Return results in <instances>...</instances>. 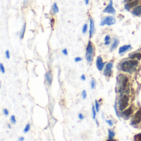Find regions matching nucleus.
Masks as SVG:
<instances>
[{
    "label": "nucleus",
    "instance_id": "1a4fd4ad",
    "mask_svg": "<svg viewBox=\"0 0 141 141\" xmlns=\"http://www.w3.org/2000/svg\"><path fill=\"white\" fill-rule=\"evenodd\" d=\"M96 64H97V68L99 71H102L104 69V66H105V63L103 62V59L101 56H98L97 58V61H96Z\"/></svg>",
    "mask_w": 141,
    "mask_h": 141
},
{
    "label": "nucleus",
    "instance_id": "c9c22d12",
    "mask_svg": "<svg viewBox=\"0 0 141 141\" xmlns=\"http://www.w3.org/2000/svg\"><path fill=\"white\" fill-rule=\"evenodd\" d=\"M4 115H8V113H9V112H8V111L7 109H4Z\"/></svg>",
    "mask_w": 141,
    "mask_h": 141
},
{
    "label": "nucleus",
    "instance_id": "473e14b6",
    "mask_svg": "<svg viewBox=\"0 0 141 141\" xmlns=\"http://www.w3.org/2000/svg\"><path fill=\"white\" fill-rule=\"evenodd\" d=\"M81 60H82V58L81 57H76L74 59V61L76 62V63H78V62H80Z\"/></svg>",
    "mask_w": 141,
    "mask_h": 141
},
{
    "label": "nucleus",
    "instance_id": "ea45409f",
    "mask_svg": "<svg viewBox=\"0 0 141 141\" xmlns=\"http://www.w3.org/2000/svg\"><path fill=\"white\" fill-rule=\"evenodd\" d=\"M84 1H85V4H86V5H87V4H88L89 0H84Z\"/></svg>",
    "mask_w": 141,
    "mask_h": 141
},
{
    "label": "nucleus",
    "instance_id": "423d86ee",
    "mask_svg": "<svg viewBox=\"0 0 141 141\" xmlns=\"http://www.w3.org/2000/svg\"><path fill=\"white\" fill-rule=\"evenodd\" d=\"M140 122H141V109H139V111H137L136 113L134 115L130 124L132 125H136L138 124H139Z\"/></svg>",
    "mask_w": 141,
    "mask_h": 141
},
{
    "label": "nucleus",
    "instance_id": "b1692460",
    "mask_svg": "<svg viewBox=\"0 0 141 141\" xmlns=\"http://www.w3.org/2000/svg\"><path fill=\"white\" fill-rule=\"evenodd\" d=\"M134 141H141V133L137 134L134 136Z\"/></svg>",
    "mask_w": 141,
    "mask_h": 141
},
{
    "label": "nucleus",
    "instance_id": "4c0bfd02",
    "mask_svg": "<svg viewBox=\"0 0 141 141\" xmlns=\"http://www.w3.org/2000/svg\"><path fill=\"white\" fill-rule=\"evenodd\" d=\"M130 2H132V0H125V3H130Z\"/></svg>",
    "mask_w": 141,
    "mask_h": 141
},
{
    "label": "nucleus",
    "instance_id": "6e6552de",
    "mask_svg": "<svg viewBox=\"0 0 141 141\" xmlns=\"http://www.w3.org/2000/svg\"><path fill=\"white\" fill-rule=\"evenodd\" d=\"M103 12H106V13H110V14H115V10L114 7H113V2L110 1L109 4L106 6Z\"/></svg>",
    "mask_w": 141,
    "mask_h": 141
},
{
    "label": "nucleus",
    "instance_id": "393cba45",
    "mask_svg": "<svg viewBox=\"0 0 141 141\" xmlns=\"http://www.w3.org/2000/svg\"><path fill=\"white\" fill-rule=\"evenodd\" d=\"M95 108H96V110H97V112H98L99 111V110H100V105H99V102H98V100H96L95 101Z\"/></svg>",
    "mask_w": 141,
    "mask_h": 141
},
{
    "label": "nucleus",
    "instance_id": "4468645a",
    "mask_svg": "<svg viewBox=\"0 0 141 141\" xmlns=\"http://www.w3.org/2000/svg\"><path fill=\"white\" fill-rule=\"evenodd\" d=\"M131 48V45H122L121 46L120 48H119V54L120 55H122L125 53L126 51H128Z\"/></svg>",
    "mask_w": 141,
    "mask_h": 141
},
{
    "label": "nucleus",
    "instance_id": "f3484780",
    "mask_svg": "<svg viewBox=\"0 0 141 141\" xmlns=\"http://www.w3.org/2000/svg\"><path fill=\"white\" fill-rule=\"evenodd\" d=\"M119 40L117 38H115L113 41H112V44H111V51H114L115 49H116L117 48V46L119 45Z\"/></svg>",
    "mask_w": 141,
    "mask_h": 141
},
{
    "label": "nucleus",
    "instance_id": "7c9ffc66",
    "mask_svg": "<svg viewBox=\"0 0 141 141\" xmlns=\"http://www.w3.org/2000/svg\"><path fill=\"white\" fill-rule=\"evenodd\" d=\"M106 122L110 125V126H112V125H113V122H112L111 120H106Z\"/></svg>",
    "mask_w": 141,
    "mask_h": 141
},
{
    "label": "nucleus",
    "instance_id": "9d476101",
    "mask_svg": "<svg viewBox=\"0 0 141 141\" xmlns=\"http://www.w3.org/2000/svg\"><path fill=\"white\" fill-rule=\"evenodd\" d=\"M132 112H133L132 107H129V108L124 110V111L121 112V115L123 116V118L128 119V118H130L131 115H132Z\"/></svg>",
    "mask_w": 141,
    "mask_h": 141
},
{
    "label": "nucleus",
    "instance_id": "20e7f679",
    "mask_svg": "<svg viewBox=\"0 0 141 141\" xmlns=\"http://www.w3.org/2000/svg\"><path fill=\"white\" fill-rule=\"evenodd\" d=\"M94 53H95V50H94V45L93 44L88 41L87 43V48H86V55H85V57L87 61L91 64V63L92 62V59L94 57Z\"/></svg>",
    "mask_w": 141,
    "mask_h": 141
},
{
    "label": "nucleus",
    "instance_id": "72a5a7b5",
    "mask_svg": "<svg viewBox=\"0 0 141 141\" xmlns=\"http://www.w3.org/2000/svg\"><path fill=\"white\" fill-rule=\"evenodd\" d=\"M62 53H63V54H64V55H68V51H67L66 49H64V50H63Z\"/></svg>",
    "mask_w": 141,
    "mask_h": 141
},
{
    "label": "nucleus",
    "instance_id": "a878e982",
    "mask_svg": "<svg viewBox=\"0 0 141 141\" xmlns=\"http://www.w3.org/2000/svg\"><path fill=\"white\" fill-rule=\"evenodd\" d=\"M30 128H31V125H30V124H27L26 126H25V128H24V130H23V132L24 133H27V132H28V131L30 130Z\"/></svg>",
    "mask_w": 141,
    "mask_h": 141
},
{
    "label": "nucleus",
    "instance_id": "58836bf2",
    "mask_svg": "<svg viewBox=\"0 0 141 141\" xmlns=\"http://www.w3.org/2000/svg\"><path fill=\"white\" fill-rule=\"evenodd\" d=\"M24 140V137H20L19 138V141H23Z\"/></svg>",
    "mask_w": 141,
    "mask_h": 141
},
{
    "label": "nucleus",
    "instance_id": "cd10ccee",
    "mask_svg": "<svg viewBox=\"0 0 141 141\" xmlns=\"http://www.w3.org/2000/svg\"><path fill=\"white\" fill-rule=\"evenodd\" d=\"M0 69H1V73L2 74H5V68H4V64H0Z\"/></svg>",
    "mask_w": 141,
    "mask_h": 141
},
{
    "label": "nucleus",
    "instance_id": "a19ab883",
    "mask_svg": "<svg viewBox=\"0 0 141 141\" xmlns=\"http://www.w3.org/2000/svg\"><path fill=\"white\" fill-rule=\"evenodd\" d=\"M107 141H115L114 139H108Z\"/></svg>",
    "mask_w": 141,
    "mask_h": 141
},
{
    "label": "nucleus",
    "instance_id": "f257e3e1",
    "mask_svg": "<svg viewBox=\"0 0 141 141\" xmlns=\"http://www.w3.org/2000/svg\"><path fill=\"white\" fill-rule=\"evenodd\" d=\"M138 62L136 59H130V60H123L118 64V69L122 72L128 74H132L136 70L138 66Z\"/></svg>",
    "mask_w": 141,
    "mask_h": 141
},
{
    "label": "nucleus",
    "instance_id": "aec40b11",
    "mask_svg": "<svg viewBox=\"0 0 141 141\" xmlns=\"http://www.w3.org/2000/svg\"><path fill=\"white\" fill-rule=\"evenodd\" d=\"M25 31H26V23H24L23 27H22V29H21V31L20 33V38L21 39H23L24 35H25Z\"/></svg>",
    "mask_w": 141,
    "mask_h": 141
},
{
    "label": "nucleus",
    "instance_id": "c85d7f7f",
    "mask_svg": "<svg viewBox=\"0 0 141 141\" xmlns=\"http://www.w3.org/2000/svg\"><path fill=\"white\" fill-rule=\"evenodd\" d=\"M10 121L12 124H16V117H15V115H12L11 118H10Z\"/></svg>",
    "mask_w": 141,
    "mask_h": 141
},
{
    "label": "nucleus",
    "instance_id": "e433bc0d",
    "mask_svg": "<svg viewBox=\"0 0 141 141\" xmlns=\"http://www.w3.org/2000/svg\"><path fill=\"white\" fill-rule=\"evenodd\" d=\"M81 79H82L83 81H85V80H86V77H85V75L83 74L82 76H81Z\"/></svg>",
    "mask_w": 141,
    "mask_h": 141
},
{
    "label": "nucleus",
    "instance_id": "dca6fc26",
    "mask_svg": "<svg viewBox=\"0 0 141 141\" xmlns=\"http://www.w3.org/2000/svg\"><path fill=\"white\" fill-rule=\"evenodd\" d=\"M132 14L134 16H140L141 15V5H138L135 8H134L132 10Z\"/></svg>",
    "mask_w": 141,
    "mask_h": 141
},
{
    "label": "nucleus",
    "instance_id": "f8f14e48",
    "mask_svg": "<svg viewBox=\"0 0 141 141\" xmlns=\"http://www.w3.org/2000/svg\"><path fill=\"white\" fill-rule=\"evenodd\" d=\"M138 4H139V1H138V0H134V1H133V2L127 3V4L125 5V8L126 9L127 11H130V8H135L136 6H138Z\"/></svg>",
    "mask_w": 141,
    "mask_h": 141
},
{
    "label": "nucleus",
    "instance_id": "f03ea898",
    "mask_svg": "<svg viewBox=\"0 0 141 141\" xmlns=\"http://www.w3.org/2000/svg\"><path fill=\"white\" fill-rule=\"evenodd\" d=\"M128 83H129V78L125 74H120L116 77V87L115 91L119 93H125V91L128 88Z\"/></svg>",
    "mask_w": 141,
    "mask_h": 141
},
{
    "label": "nucleus",
    "instance_id": "4be33fe9",
    "mask_svg": "<svg viewBox=\"0 0 141 141\" xmlns=\"http://www.w3.org/2000/svg\"><path fill=\"white\" fill-rule=\"evenodd\" d=\"M96 87V80H95V78H92L91 79V88L92 89H94Z\"/></svg>",
    "mask_w": 141,
    "mask_h": 141
},
{
    "label": "nucleus",
    "instance_id": "c756f323",
    "mask_svg": "<svg viewBox=\"0 0 141 141\" xmlns=\"http://www.w3.org/2000/svg\"><path fill=\"white\" fill-rule=\"evenodd\" d=\"M82 97H83V99H86L87 98V92L86 90H83L82 92Z\"/></svg>",
    "mask_w": 141,
    "mask_h": 141
},
{
    "label": "nucleus",
    "instance_id": "2f4dec72",
    "mask_svg": "<svg viewBox=\"0 0 141 141\" xmlns=\"http://www.w3.org/2000/svg\"><path fill=\"white\" fill-rule=\"evenodd\" d=\"M6 57H7V59H10V52H9L8 50L6 51Z\"/></svg>",
    "mask_w": 141,
    "mask_h": 141
},
{
    "label": "nucleus",
    "instance_id": "ddd939ff",
    "mask_svg": "<svg viewBox=\"0 0 141 141\" xmlns=\"http://www.w3.org/2000/svg\"><path fill=\"white\" fill-rule=\"evenodd\" d=\"M90 26H89V37L92 38L93 34H94V31H95V24H94V21L92 18H90Z\"/></svg>",
    "mask_w": 141,
    "mask_h": 141
},
{
    "label": "nucleus",
    "instance_id": "39448f33",
    "mask_svg": "<svg viewBox=\"0 0 141 141\" xmlns=\"http://www.w3.org/2000/svg\"><path fill=\"white\" fill-rule=\"evenodd\" d=\"M115 23V18L114 17H111V16H108V17L102 18L101 26H105V25L111 26V25H114Z\"/></svg>",
    "mask_w": 141,
    "mask_h": 141
},
{
    "label": "nucleus",
    "instance_id": "f704fd0d",
    "mask_svg": "<svg viewBox=\"0 0 141 141\" xmlns=\"http://www.w3.org/2000/svg\"><path fill=\"white\" fill-rule=\"evenodd\" d=\"M78 118H79L80 120H83V118H84L83 115L82 113H79V114H78Z\"/></svg>",
    "mask_w": 141,
    "mask_h": 141
},
{
    "label": "nucleus",
    "instance_id": "7ed1b4c3",
    "mask_svg": "<svg viewBox=\"0 0 141 141\" xmlns=\"http://www.w3.org/2000/svg\"><path fill=\"white\" fill-rule=\"evenodd\" d=\"M129 96L126 95L125 93H122L121 94L120 98H119V101H118V108L120 111H123L124 110L126 109V107L129 106Z\"/></svg>",
    "mask_w": 141,
    "mask_h": 141
},
{
    "label": "nucleus",
    "instance_id": "bb28decb",
    "mask_svg": "<svg viewBox=\"0 0 141 141\" xmlns=\"http://www.w3.org/2000/svg\"><path fill=\"white\" fill-rule=\"evenodd\" d=\"M87 24L85 23L83 25V30H82V32L83 34H85L87 32Z\"/></svg>",
    "mask_w": 141,
    "mask_h": 141
},
{
    "label": "nucleus",
    "instance_id": "6ab92c4d",
    "mask_svg": "<svg viewBox=\"0 0 141 141\" xmlns=\"http://www.w3.org/2000/svg\"><path fill=\"white\" fill-rule=\"evenodd\" d=\"M115 137V132L111 130H108V139H113Z\"/></svg>",
    "mask_w": 141,
    "mask_h": 141
},
{
    "label": "nucleus",
    "instance_id": "a211bd4d",
    "mask_svg": "<svg viewBox=\"0 0 141 141\" xmlns=\"http://www.w3.org/2000/svg\"><path fill=\"white\" fill-rule=\"evenodd\" d=\"M52 12H53V13L54 14H56V13H58L59 12V8L57 6V4H55V3L52 6Z\"/></svg>",
    "mask_w": 141,
    "mask_h": 141
},
{
    "label": "nucleus",
    "instance_id": "9b49d317",
    "mask_svg": "<svg viewBox=\"0 0 141 141\" xmlns=\"http://www.w3.org/2000/svg\"><path fill=\"white\" fill-rule=\"evenodd\" d=\"M45 79L46 83L48 84V85H51L52 81H53V75H52L51 71H47L46 73H45Z\"/></svg>",
    "mask_w": 141,
    "mask_h": 141
},
{
    "label": "nucleus",
    "instance_id": "2eb2a0df",
    "mask_svg": "<svg viewBox=\"0 0 141 141\" xmlns=\"http://www.w3.org/2000/svg\"><path fill=\"white\" fill-rule=\"evenodd\" d=\"M129 57L131 59H136V60H139V59H141V53H139V52L131 53V54H130Z\"/></svg>",
    "mask_w": 141,
    "mask_h": 141
},
{
    "label": "nucleus",
    "instance_id": "0eeeda50",
    "mask_svg": "<svg viewBox=\"0 0 141 141\" xmlns=\"http://www.w3.org/2000/svg\"><path fill=\"white\" fill-rule=\"evenodd\" d=\"M112 68H113V63L109 62L106 64V68H104V75L105 77H111L112 74Z\"/></svg>",
    "mask_w": 141,
    "mask_h": 141
},
{
    "label": "nucleus",
    "instance_id": "412c9836",
    "mask_svg": "<svg viewBox=\"0 0 141 141\" xmlns=\"http://www.w3.org/2000/svg\"><path fill=\"white\" fill-rule=\"evenodd\" d=\"M105 42H104V44L106 45H108L110 43H111V37H110V36L109 35H106V36H105Z\"/></svg>",
    "mask_w": 141,
    "mask_h": 141
},
{
    "label": "nucleus",
    "instance_id": "5701e85b",
    "mask_svg": "<svg viewBox=\"0 0 141 141\" xmlns=\"http://www.w3.org/2000/svg\"><path fill=\"white\" fill-rule=\"evenodd\" d=\"M92 118L96 120V115H97V110L95 108V106H92Z\"/></svg>",
    "mask_w": 141,
    "mask_h": 141
}]
</instances>
